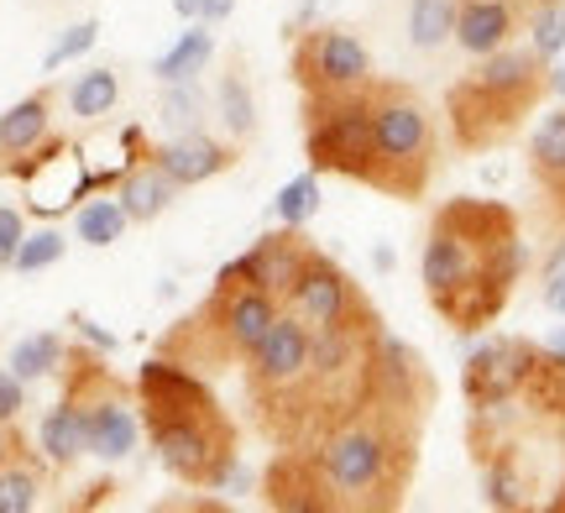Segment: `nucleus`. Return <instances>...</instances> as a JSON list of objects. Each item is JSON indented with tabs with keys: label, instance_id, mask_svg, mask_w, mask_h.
Wrapping results in <instances>:
<instances>
[{
	"label": "nucleus",
	"instance_id": "nucleus-25",
	"mask_svg": "<svg viewBox=\"0 0 565 513\" xmlns=\"http://www.w3.org/2000/svg\"><path fill=\"white\" fill-rule=\"evenodd\" d=\"M221 121L236 142H246V137L257 131V100H252V79H246L242 47L225 58V74H221Z\"/></svg>",
	"mask_w": 565,
	"mask_h": 513
},
{
	"label": "nucleus",
	"instance_id": "nucleus-10",
	"mask_svg": "<svg viewBox=\"0 0 565 513\" xmlns=\"http://www.w3.org/2000/svg\"><path fill=\"white\" fill-rule=\"evenodd\" d=\"M303 158L315 173H335L351 184H366L372 173V84L351 95L303 100Z\"/></svg>",
	"mask_w": 565,
	"mask_h": 513
},
{
	"label": "nucleus",
	"instance_id": "nucleus-8",
	"mask_svg": "<svg viewBox=\"0 0 565 513\" xmlns=\"http://www.w3.org/2000/svg\"><path fill=\"white\" fill-rule=\"evenodd\" d=\"M63 404L79 414L89 456L126 461L137 451V435H141L137 383H121L116 372L105 367V351L68 346V356H63Z\"/></svg>",
	"mask_w": 565,
	"mask_h": 513
},
{
	"label": "nucleus",
	"instance_id": "nucleus-27",
	"mask_svg": "<svg viewBox=\"0 0 565 513\" xmlns=\"http://www.w3.org/2000/svg\"><path fill=\"white\" fill-rule=\"evenodd\" d=\"M63 356H68V341L58 330H38V335H21L11 346V372L21 383H38V377H53L63 372Z\"/></svg>",
	"mask_w": 565,
	"mask_h": 513
},
{
	"label": "nucleus",
	"instance_id": "nucleus-1",
	"mask_svg": "<svg viewBox=\"0 0 565 513\" xmlns=\"http://www.w3.org/2000/svg\"><path fill=\"white\" fill-rule=\"evenodd\" d=\"M524 263L529 252L513 205L461 194L429 215L419 247V284L429 309L456 335H482L513 304Z\"/></svg>",
	"mask_w": 565,
	"mask_h": 513
},
{
	"label": "nucleus",
	"instance_id": "nucleus-7",
	"mask_svg": "<svg viewBox=\"0 0 565 513\" xmlns=\"http://www.w3.org/2000/svg\"><path fill=\"white\" fill-rule=\"evenodd\" d=\"M440 168V131L414 84L372 79V173L366 189H377L398 205H414L429 194Z\"/></svg>",
	"mask_w": 565,
	"mask_h": 513
},
{
	"label": "nucleus",
	"instance_id": "nucleus-31",
	"mask_svg": "<svg viewBox=\"0 0 565 513\" xmlns=\"http://www.w3.org/2000/svg\"><path fill=\"white\" fill-rule=\"evenodd\" d=\"M320 173L309 168V173H299V179H288V184L278 189V200H273V221L278 226H309L315 215H320Z\"/></svg>",
	"mask_w": 565,
	"mask_h": 513
},
{
	"label": "nucleus",
	"instance_id": "nucleus-40",
	"mask_svg": "<svg viewBox=\"0 0 565 513\" xmlns=\"http://www.w3.org/2000/svg\"><path fill=\"white\" fill-rule=\"evenodd\" d=\"M324 6H330V0H303V6H299V17H294V26H288L282 38H294V32H303V26H315V21H320V11H324Z\"/></svg>",
	"mask_w": 565,
	"mask_h": 513
},
{
	"label": "nucleus",
	"instance_id": "nucleus-15",
	"mask_svg": "<svg viewBox=\"0 0 565 513\" xmlns=\"http://www.w3.org/2000/svg\"><path fill=\"white\" fill-rule=\"evenodd\" d=\"M372 398H387V404H398L408 414H424V419H429L435 398H440L429 362L408 341H398L393 330H383V341H377V383H372Z\"/></svg>",
	"mask_w": 565,
	"mask_h": 513
},
{
	"label": "nucleus",
	"instance_id": "nucleus-11",
	"mask_svg": "<svg viewBox=\"0 0 565 513\" xmlns=\"http://www.w3.org/2000/svg\"><path fill=\"white\" fill-rule=\"evenodd\" d=\"M288 74L299 84V100H324V95H351L377 79V63L366 42L351 26L315 21L288 38Z\"/></svg>",
	"mask_w": 565,
	"mask_h": 513
},
{
	"label": "nucleus",
	"instance_id": "nucleus-14",
	"mask_svg": "<svg viewBox=\"0 0 565 513\" xmlns=\"http://www.w3.org/2000/svg\"><path fill=\"white\" fill-rule=\"evenodd\" d=\"M257 493L278 513H335V498H330V482H324L315 451H294V446L267 456Z\"/></svg>",
	"mask_w": 565,
	"mask_h": 513
},
{
	"label": "nucleus",
	"instance_id": "nucleus-36",
	"mask_svg": "<svg viewBox=\"0 0 565 513\" xmlns=\"http://www.w3.org/2000/svg\"><path fill=\"white\" fill-rule=\"evenodd\" d=\"M540 304L565 320V226H561V242L550 247L545 267H540Z\"/></svg>",
	"mask_w": 565,
	"mask_h": 513
},
{
	"label": "nucleus",
	"instance_id": "nucleus-2",
	"mask_svg": "<svg viewBox=\"0 0 565 513\" xmlns=\"http://www.w3.org/2000/svg\"><path fill=\"white\" fill-rule=\"evenodd\" d=\"M137 404L141 430L152 440L162 472L183 482V488H194V493H221L231 472H236L242 430L221 409V398L204 383V372L168 362V356L152 351V362L137 372Z\"/></svg>",
	"mask_w": 565,
	"mask_h": 513
},
{
	"label": "nucleus",
	"instance_id": "nucleus-35",
	"mask_svg": "<svg viewBox=\"0 0 565 513\" xmlns=\"http://www.w3.org/2000/svg\"><path fill=\"white\" fill-rule=\"evenodd\" d=\"M95 42H100V21L89 17V21H79V26H68V32H63V38L53 42V47H47V58H42V68H47V74H58L63 63L84 58V53H89Z\"/></svg>",
	"mask_w": 565,
	"mask_h": 513
},
{
	"label": "nucleus",
	"instance_id": "nucleus-22",
	"mask_svg": "<svg viewBox=\"0 0 565 513\" xmlns=\"http://www.w3.org/2000/svg\"><path fill=\"white\" fill-rule=\"evenodd\" d=\"M53 105H58V89L42 84V89H32L26 100H17L0 116V173L53 137Z\"/></svg>",
	"mask_w": 565,
	"mask_h": 513
},
{
	"label": "nucleus",
	"instance_id": "nucleus-21",
	"mask_svg": "<svg viewBox=\"0 0 565 513\" xmlns=\"http://www.w3.org/2000/svg\"><path fill=\"white\" fill-rule=\"evenodd\" d=\"M529 179L540 184L550 215L565 226V100L540 116L534 137H529Z\"/></svg>",
	"mask_w": 565,
	"mask_h": 513
},
{
	"label": "nucleus",
	"instance_id": "nucleus-34",
	"mask_svg": "<svg viewBox=\"0 0 565 513\" xmlns=\"http://www.w3.org/2000/svg\"><path fill=\"white\" fill-rule=\"evenodd\" d=\"M63 252H68V242H63V231L42 226V231H26L17 247V263H11V272H42V267L63 263Z\"/></svg>",
	"mask_w": 565,
	"mask_h": 513
},
{
	"label": "nucleus",
	"instance_id": "nucleus-45",
	"mask_svg": "<svg viewBox=\"0 0 565 513\" xmlns=\"http://www.w3.org/2000/svg\"><path fill=\"white\" fill-rule=\"evenodd\" d=\"M550 513H565V482H561V493L550 498Z\"/></svg>",
	"mask_w": 565,
	"mask_h": 513
},
{
	"label": "nucleus",
	"instance_id": "nucleus-19",
	"mask_svg": "<svg viewBox=\"0 0 565 513\" xmlns=\"http://www.w3.org/2000/svg\"><path fill=\"white\" fill-rule=\"evenodd\" d=\"M158 163L168 168V179L179 189H194V184H210V179L231 173V168L242 163V147L221 142V137H210L204 126H194V131H173V137L158 147Z\"/></svg>",
	"mask_w": 565,
	"mask_h": 513
},
{
	"label": "nucleus",
	"instance_id": "nucleus-12",
	"mask_svg": "<svg viewBox=\"0 0 565 513\" xmlns=\"http://www.w3.org/2000/svg\"><path fill=\"white\" fill-rule=\"evenodd\" d=\"M309 330H324V325H351V320H377V304L362 293V284L345 272L330 252H309V263H303L299 284L288 293V304Z\"/></svg>",
	"mask_w": 565,
	"mask_h": 513
},
{
	"label": "nucleus",
	"instance_id": "nucleus-33",
	"mask_svg": "<svg viewBox=\"0 0 565 513\" xmlns=\"http://www.w3.org/2000/svg\"><path fill=\"white\" fill-rule=\"evenodd\" d=\"M158 121L173 126V131H194V126L204 121V95L189 79L168 84V89H162V100H158Z\"/></svg>",
	"mask_w": 565,
	"mask_h": 513
},
{
	"label": "nucleus",
	"instance_id": "nucleus-42",
	"mask_svg": "<svg viewBox=\"0 0 565 513\" xmlns=\"http://www.w3.org/2000/svg\"><path fill=\"white\" fill-rule=\"evenodd\" d=\"M173 11H179L183 21H204V0H173Z\"/></svg>",
	"mask_w": 565,
	"mask_h": 513
},
{
	"label": "nucleus",
	"instance_id": "nucleus-28",
	"mask_svg": "<svg viewBox=\"0 0 565 513\" xmlns=\"http://www.w3.org/2000/svg\"><path fill=\"white\" fill-rule=\"evenodd\" d=\"M116 100H121V74H116L110 63H100V68L79 74V79H74V89H68V110H74L79 121H100V116H110V110H116Z\"/></svg>",
	"mask_w": 565,
	"mask_h": 513
},
{
	"label": "nucleus",
	"instance_id": "nucleus-30",
	"mask_svg": "<svg viewBox=\"0 0 565 513\" xmlns=\"http://www.w3.org/2000/svg\"><path fill=\"white\" fill-rule=\"evenodd\" d=\"M126 226H131V215H126L121 200H89L74 215V231H79L84 247H116L126 236Z\"/></svg>",
	"mask_w": 565,
	"mask_h": 513
},
{
	"label": "nucleus",
	"instance_id": "nucleus-20",
	"mask_svg": "<svg viewBox=\"0 0 565 513\" xmlns=\"http://www.w3.org/2000/svg\"><path fill=\"white\" fill-rule=\"evenodd\" d=\"M116 200L126 205V215H131V226H152L158 215H168V205L179 200V184L168 179V168L158 163V147L147 142L126 163L121 184H116Z\"/></svg>",
	"mask_w": 565,
	"mask_h": 513
},
{
	"label": "nucleus",
	"instance_id": "nucleus-3",
	"mask_svg": "<svg viewBox=\"0 0 565 513\" xmlns=\"http://www.w3.org/2000/svg\"><path fill=\"white\" fill-rule=\"evenodd\" d=\"M424 414H408L387 398H366L362 409L341 419L320 446H309L320 461L335 513H393L404 509L414 472H419Z\"/></svg>",
	"mask_w": 565,
	"mask_h": 513
},
{
	"label": "nucleus",
	"instance_id": "nucleus-16",
	"mask_svg": "<svg viewBox=\"0 0 565 513\" xmlns=\"http://www.w3.org/2000/svg\"><path fill=\"white\" fill-rule=\"evenodd\" d=\"M309 252H315V242L303 236V226H278V231H267V236H257V242L236 257V267H242L257 288H267L278 304H288V293L299 284Z\"/></svg>",
	"mask_w": 565,
	"mask_h": 513
},
{
	"label": "nucleus",
	"instance_id": "nucleus-37",
	"mask_svg": "<svg viewBox=\"0 0 565 513\" xmlns=\"http://www.w3.org/2000/svg\"><path fill=\"white\" fill-rule=\"evenodd\" d=\"M21 236H26V215H21V210H11V205H0V267L17 263Z\"/></svg>",
	"mask_w": 565,
	"mask_h": 513
},
{
	"label": "nucleus",
	"instance_id": "nucleus-41",
	"mask_svg": "<svg viewBox=\"0 0 565 513\" xmlns=\"http://www.w3.org/2000/svg\"><path fill=\"white\" fill-rule=\"evenodd\" d=\"M231 6H236V0H204V21H210V26H215V21H225V17H231Z\"/></svg>",
	"mask_w": 565,
	"mask_h": 513
},
{
	"label": "nucleus",
	"instance_id": "nucleus-23",
	"mask_svg": "<svg viewBox=\"0 0 565 513\" xmlns=\"http://www.w3.org/2000/svg\"><path fill=\"white\" fill-rule=\"evenodd\" d=\"M477 461H482V503L487 509H498V513L529 509V472L508 440H492L487 451H477Z\"/></svg>",
	"mask_w": 565,
	"mask_h": 513
},
{
	"label": "nucleus",
	"instance_id": "nucleus-13",
	"mask_svg": "<svg viewBox=\"0 0 565 513\" xmlns=\"http://www.w3.org/2000/svg\"><path fill=\"white\" fill-rule=\"evenodd\" d=\"M534 356H540V341H524V335H492L466 356L461 367V393L471 409H508L519 404L529 372H534Z\"/></svg>",
	"mask_w": 565,
	"mask_h": 513
},
{
	"label": "nucleus",
	"instance_id": "nucleus-18",
	"mask_svg": "<svg viewBox=\"0 0 565 513\" xmlns=\"http://www.w3.org/2000/svg\"><path fill=\"white\" fill-rule=\"evenodd\" d=\"M534 0H456V47L466 58H487L529 26Z\"/></svg>",
	"mask_w": 565,
	"mask_h": 513
},
{
	"label": "nucleus",
	"instance_id": "nucleus-39",
	"mask_svg": "<svg viewBox=\"0 0 565 513\" xmlns=\"http://www.w3.org/2000/svg\"><path fill=\"white\" fill-rule=\"evenodd\" d=\"M68 325L79 330V335H84V341H89V346H95V351H116V335H110V330H100V325H95V320H89V314H79V309L68 314Z\"/></svg>",
	"mask_w": 565,
	"mask_h": 513
},
{
	"label": "nucleus",
	"instance_id": "nucleus-43",
	"mask_svg": "<svg viewBox=\"0 0 565 513\" xmlns=\"http://www.w3.org/2000/svg\"><path fill=\"white\" fill-rule=\"evenodd\" d=\"M550 95L565 100V63H550Z\"/></svg>",
	"mask_w": 565,
	"mask_h": 513
},
{
	"label": "nucleus",
	"instance_id": "nucleus-26",
	"mask_svg": "<svg viewBox=\"0 0 565 513\" xmlns=\"http://www.w3.org/2000/svg\"><path fill=\"white\" fill-rule=\"evenodd\" d=\"M210 58H215V32H210V21H194V26L152 63V74H158L162 84H179V79H194Z\"/></svg>",
	"mask_w": 565,
	"mask_h": 513
},
{
	"label": "nucleus",
	"instance_id": "nucleus-24",
	"mask_svg": "<svg viewBox=\"0 0 565 513\" xmlns=\"http://www.w3.org/2000/svg\"><path fill=\"white\" fill-rule=\"evenodd\" d=\"M38 446L42 456L53 461V472H68L74 461H84L89 456V440H84V425H79V414L68 409V404H53V409L42 414V425H38Z\"/></svg>",
	"mask_w": 565,
	"mask_h": 513
},
{
	"label": "nucleus",
	"instance_id": "nucleus-46",
	"mask_svg": "<svg viewBox=\"0 0 565 513\" xmlns=\"http://www.w3.org/2000/svg\"><path fill=\"white\" fill-rule=\"evenodd\" d=\"M545 346H555V351H565V330H555V335H550Z\"/></svg>",
	"mask_w": 565,
	"mask_h": 513
},
{
	"label": "nucleus",
	"instance_id": "nucleus-32",
	"mask_svg": "<svg viewBox=\"0 0 565 513\" xmlns=\"http://www.w3.org/2000/svg\"><path fill=\"white\" fill-rule=\"evenodd\" d=\"M529 47L545 63L565 53V0H534L529 6Z\"/></svg>",
	"mask_w": 565,
	"mask_h": 513
},
{
	"label": "nucleus",
	"instance_id": "nucleus-29",
	"mask_svg": "<svg viewBox=\"0 0 565 513\" xmlns=\"http://www.w3.org/2000/svg\"><path fill=\"white\" fill-rule=\"evenodd\" d=\"M408 42L419 53L456 42V0H408Z\"/></svg>",
	"mask_w": 565,
	"mask_h": 513
},
{
	"label": "nucleus",
	"instance_id": "nucleus-44",
	"mask_svg": "<svg viewBox=\"0 0 565 513\" xmlns=\"http://www.w3.org/2000/svg\"><path fill=\"white\" fill-rule=\"evenodd\" d=\"M372 263L383 267V272H393V247H377V252H372Z\"/></svg>",
	"mask_w": 565,
	"mask_h": 513
},
{
	"label": "nucleus",
	"instance_id": "nucleus-6",
	"mask_svg": "<svg viewBox=\"0 0 565 513\" xmlns=\"http://www.w3.org/2000/svg\"><path fill=\"white\" fill-rule=\"evenodd\" d=\"M383 330H387L383 314L377 320H351V325L315 330V341H309V377H303V388H299V404H294L282 446H294V451L320 446L341 419H351L372 398ZM282 446H273V451H282Z\"/></svg>",
	"mask_w": 565,
	"mask_h": 513
},
{
	"label": "nucleus",
	"instance_id": "nucleus-38",
	"mask_svg": "<svg viewBox=\"0 0 565 513\" xmlns=\"http://www.w3.org/2000/svg\"><path fill=\"white\" fill-rule=\"evenodd\" d=\"M21 409H26V383L17 372H0V425L21 419Z\"/></svg>",
	"mask_w": 565,
	"mask_h": 513
},
{
	"label": "nucleus",
	"instance_id": "nucleus-4",
	"mask_svg": "<svg viewBox=\"0 0 565 513\" xmlns=\"http://www.w3.org/2000/svg\"><path fill=\"white\" fill-rule=\"evenodd\" d=\"M550 95V63L534 47H498L477 58L471 74L445 89V116H450V142L461 152H498L508 147L524 121Z\"/></svg>",
	"mask_w": 565,
	"mask_h": 513
},
{
	"label": "nucleus",
	"instance_id": "nucleus-17",
	"mask_svg": "<svg viewBox=\"0 0 565 513\" xmlns=\"http://www.w3.org/2000/svg\"><path fill=\"white\" fill-rule=\"evenodd\" d=\"M53 461L42 456V446L32 451V435L21 430L17 419L0 425V513H32L42 503Z\"/></svg>",
	"mask_w": 565,
	"mask_h": 513
},
{
	"label": "nucleus",
	"instance_id": "nucleus-5",
	"mask_svg": "<svg viewBox=\"0 0 565 513\" xmlns=\"http://www.w3.org/2000/svg\"><path fill=\"white\" fill-rule=\"evenodd\" d=\"M278 309H282L278 299L252 284L242 267H236V257H231L215 272V284H210V293H204L200 304L158 335V356L183 362V367L204 372V377L210 372H231L257 351L267 325L278 320Z\"/></svg>",
	"mask_w": 565,
	"mask_h": 513
},
{
	"label": "nucleus",
	"instance_id": "nucleus-9",
	"mask_svg": "<svg viewBox=\"0 0 565 513\" xmlns=\"http://www.w3.org/2000/svg\"><path fill=\"white\" fill-rule=\"evenodd\" d=\"M309 341H315V330L303 325L294 309H278V320L267 325L257 351L242 362L246 409H252V425H257L267 446L288 440V419H294L299 388L309 377Z\"/></svg>",
	"mask_w": 565,
	"mask_h": 513
}]
</instances>
